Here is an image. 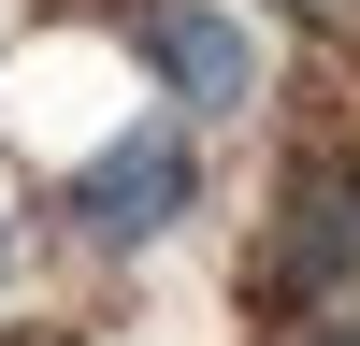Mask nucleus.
<instances>
[{"mask_svg":"<svg viewBox=\"0 0 360 346\" xmlns=\"http://www.w3.org/2000/svg\"><path fill=\"white\" fill-rule=\"evenodd\" d=\"M130 44H144V72H159L188 115H245L259 101V29L231 15V0H144Z\"/></svg>","mask_w":360,"mask_h":346,"instance_id":"obj_1","label":"nucleus"},{"mask_svg":"<svg viewBox=\"0 0 360 346\" xmlns=\"http://www.w3.org/2000/svg\"><path fill=\"white\" fill-rule=\"evenodd\" d=\"M188 130H115L101 159L72 173V217H86V245H159L173 217H188Z\"/></svg>","mask_w":360,"mask_h":346,"instance_id":"obj_2","label":"nucleus"},{"mask_svg":"<svg viewBox=\"0 0 360 346\" xmlns=\"http://www.w3.org/2000/svg\"><path fill=\"white\" fill-rule=\"evenodd\" d=\"M346 274H360V159H317V173H288V217L259 245V288L274 303H332Z\"/></svg>","mask_w":360,"mask_h":346,"instance_id":"obj_3","label":"nucleus"},{"mask_svg":"<svg viewBox=\"0 0 360 346\" xmlns=\"http://www.w3.org/2000/svg\"><path fill=\"white\" fill-rule=\"evenodd\" d=\"M303 346H360V317H317V332H303Z\"/></svg>","mask_w":360,"mask_h":346,"instance_id":"obj_4","label":"nucleus"},{"mask_svg":"<svg viewBox=\"0 0 360 346\" xmlns=\"http://www.w3.org/2000/svg\"><path fill=\"white\" fill-rule=\"evenodd\" d=\"M0 288H15V217H0Z\"/></svg>","mask_w":360,"mask_h":346,"instance_id":"obj_5","label":"nucleus"}]
</instances>
